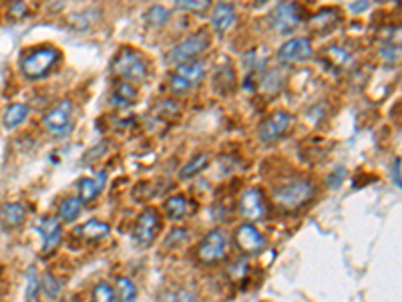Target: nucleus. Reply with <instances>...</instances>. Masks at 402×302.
Here are the masks:
<instances>
[{"instance_id":"nucleus-1","label":"nucleus","mask_w":402,"mask_h":302,"mask_svg":"<svg viewBox=\"0 0 402 302\" xmlns=\"http://www.w3.org/2000/svg\"><path fill=\"white\" fill-rule=\"evenodd\" d=\"M316 195V186L310 179H294L274 190L275 206L284 212H296L308 206Z\"/></svg>"},{"instance_id":"nucleus-2","label":"nucleus","mask_w":402,"mask_h":302,"mask_svg":"<svg viewBox=\"0 0 402 302\" xmlns=\"http://www.w3.org/2000/svg\"><path fill=\"white\" fill-rule=\"evenodd\" d=\"M61 53L55 46H35L21 59V71L26 79H43L59 61Z\"/></svg>"},{"instance_id":"nucleus-3","label":"nucleus","mask_w":402,"mask_h":302,"mask_svg":"<svg viewBox=\"0 0 402 302\" xmlns=\"http://www.w3.org/2000/svg\"><path fill=\"white\" fill-rule=\"evenodd\" d=\"M111 71L115 77H119L125 83H143L147 79V65L141 59V55L137 51L131 48H123L117 53V57L111 63Z\"/></svg>"},{"instance_id":"nucleus-4","label":"nucleus","mask_w":402,"mask_h":302,"mask_svg":"<svg viewBox=\"0 0 402 302\" xmlns=\"http://www.w3.org/2000/svg\"><path fill=\"white\" fill-rule=\"evenodd\" d=\"M208 48H210V37H208V33L191 35L185 41L175 44L170 53H167V63H171V65H183V63L197 61Z\"/></svg>"},{"instance_id":"nucleus-5","label":"nucleus","mask_w":402,"mask_h":302,"mask_svg":"<svg viewBox=\"0 0 402 302\" xmlns=\"http://www.w3.org/2000/svg\"><path fill=\"white\" fill-rule=\"evenodd\" d=\"M203 77H205V63H201V61H191V63L177 65V69L171 75V91L175 95H188L191 87L197 85L199 81H203Z\"/></svg>"},{"instance_id":"nucleus-6","label":"nucleus","mask_w":402,"mask_h":302,"mask_svg":"<svg viewBox=\"0 0 402 302\" xmlns=\"http://www.w3.org/2000/svg\"><path fill=\"white\" fill-rule=\"evenodd\" d=\"M226 254H228V236L221 228L208 232L197 246V258L208 266L221 262L226 258Z\"/></svg>"},{"instance_id":"nucleus-7","label":"nucleus","mask_w":402,"mask_h":302,"mask_svg":"<svg viewBox=\"0 0 402 302\" xmlns=\"http://www.w3.org/2000/svg\"><path fill=\"white\" fill-rule=\"evenodd\" d=\"M161 230V217L155 208H145L141 216L137 217V224L133 228V242L139 248H149Z\"/></svg>"},{"instance_id":"nucleus-8","label":"nucleus","mask_w":402,"mask_h":302,"mask_svg":"<svg viewBox=\"0 0 402 302\" xmlns=\"http://www.w3.org/2000/svg\"><path fill=\"white\" fill-rule=\"evenodd\" d=\"M44 130L53 135H66L73 130V103L68 99L59 101L55 107L51 109L43 117Z\"/></svg>"},{"instance_id":"nucleus-9","label":"nucleus","mask_w":402,"mask_h":302,"mask_svg":"<svg viewBox=\"0 0 402 302\" xmlns=\"http://www.w3.org/2000/svg\"><path fill=\"white\" fill-rule=\"evenodd\" d=\"M292 121L294 117L286 111H275L272 113L257 130V135H259V141L262 143H274L277 139H282L290 127H292Z\"/></svg>"},{"instance_id":"nucleus-10","label":"nucleus","mask_w":402,"mask_h":302,"mask_svg":"<svg viewBox=\"0 0 402 302\" xmlns=\"http://www.w3.org/2000/svg\"><path fill=\"white\" fill-rule=\"evenodd\" d=\"M35 228L39 230V236L43 238V254L48 256L53 254L61 242H63V226L57 217L53 216H44L41 220H37Z\"/></svg>"},{"instance_id":"nucleus-11","label":"nucleus","mask_w":402,"mask_h":302,"mask_svg":"<svg viewBox=\"0 0 402 302\" xmlns=\"http://www.w3.org/2000/svg\"><path fill=\"white\" fill-rule=\"evenodd\" d=\"M270 21H272V26H274L275 33L288 35L294 28H298V24L302 22V15L298 10V4H294V2H282V4L275 6V10L272 12Z\"/></svg>"},{"instance_id":"nucleus-12","label":"nucleus","mask_w":402,"mask_h":302,"mask_svg":"<svg viewBox=\"0 0 402 302\" xmlns=\"http://www.w3.org/2000/svg\"><path fill=\"white\" fill-rule=\"evenodd\" d=\"M239 214L248 222H257L268 214V204L262 190L257 188H248L241 197H239Z\"/></svg>"},{"instance_id":"nucleus-13","label":"nucleus","mask_w":402,"mask_h":302,"mask_svg":"<svg viewBox=\"0 0 402 302\" xmlns=\"http://www.w3.org/2000/svg\"><path fill=\"white\" fill-rule=\"evenodd\" d=\"M312 57V44L306 37L290 39L277 48V59L282 63H302Z\"/></svg>"},{"instance_id":"nucleus-14","label":"nucleus","mask_w":402,"mask_h":302,"mask_svg":"<svg viewBox=\"0 0 402 302\" xmlns=\"http://www.w3.org/2000/svg\"><path fill=\"white\" fill-rule=\"evenodd\" d=\"M235 246L244 254H255L264 248V236L257 232L252 222H246L235 230Z\"/></svg>"},{"instance_id":"nucleus-15","label":"nucleus","mask_w":402,"mask_h":302,"mask_svg":"<svg viewBox=\"0 0 402 302\" xmlns=\"http://www.w3.org/2000/svg\"><path fill=\"white\" fill-rule=\"evenodd\" d=\"M26 220V208L22 204L17 202H10V204H4L0 208V222L6 230H17L21 228Z\"/></svg>"},{"instance_id":"nucleus-16","label":"nucleus","mask_w":402,"mask_h":302,"mask_svg":"<svg viewBox=\"0 0 402 302\" xmlns=\"http://www.w3.org/2000/svg\"><path fill=\"white\" fill-rule=\"evenodd\" d=\"M163 208H165L167 217L175 220V222L185 220L193 212V204H191L190 197H185V195H171Z\"/></svg>"},{"instance_id":"nucleus-17","label":"nucleus","mask_w":402,"mask_h":302,"mask_svg":"<svg viewBox=\"0 0 402 302\" xmlns=\"http://www.w3.org/2000/svg\"><path fill=\"white\" fill-rule=\"evenodd\" d=\"M233 21H235V12L230 4H217L212 12V26L217 35H223L232 28Z\"/></svg>"},{"instance_id":"nucleus-18","label":"nucleus","mask_w":402,"mask_h":302,"mask_svg":"<svg viewBox=\"0 0 402 302\" xmlns=\"http://www.w3.org/2000/svg\"><path fill=\"white\" fill-rule=\"evenodd\" d=\"M28 113H30V107L26 103H12L10 107L4 111V117H2L4 130H17L19 125H22L26 121Z\"/></svg>"},{"instance_id":"nucleus-19","label":"nucleus","mask_w":402,"mask_h":302,"mask_svg":"<svg viewBox=\"0 0 402 302\" xmlns=\"http://www.w3.org/2000/svg\"><path fill=\"white\" fill-rule=\"evenodd\" d=\"M103 179H105V173H101L99 179H93V177L79 179L77 188H79V199H81V204H89V202H95L97 199V195L101 194V190H103V184H101Z\"/></svg>"},{"instance_id":"nucleus-20","label":"nucleus","mask_w":402,"mask_h":302,"mask_svg":"<svg viewBox=\"0 0 402 302\" xmlns=\"http://www.w3.org/2000/svg\"><path fill=\"white\" fill-rule=\"evenodd\" d=\"M111 232V226L105 222H99V220H89L86 224L77 228V236L85 238L89 242H95V240H103L109 236Z\"/></svg>"},{"instance_id":"nucleus-21","label":"nucleus","mask_w":402,"mask_h":302,"mask_svg":"<svg viewBox=\"0 0 402 302\" xmlns=\"http://www.w3.org/2000/svg\"><path fill=\"white\" fill-rule=\"evenodd\" d=\"M135 99H137V89L131 85V83H125V81H121L119 85L115 87V91L111 95V101L117 107H127Z\"/></svg>"},{"instance_id":"nucleus-22","label":"nucleus","mask_w":402,"mask_h":302,"mask_svg":"<svg viewBox=\"0 0 402 302\" xmlns=\"http://www.w3.org/2000/svg\"><path fill=\"white\" fill-rule=\"evenodd\" d=\"M208 163H210V155H208V153H199V155H195L191 161H188V163L181 168L179 177H181V179H191V177H195L197 173L203 172V170L208 168Z\"/></svg>"},{"instance_id":"nucleus-23","label":"nucleus","mask_w":402,"mask_h":302,"mask_svg":"<svg viewBox=\"0 0 402 302\" xmlns=\"http://www.w3.org/2000/svg\"><path fill=\"white\" fill-rule=\"evenodd\" d=\"M24 302H41V278L35 268L26 270V288H24Z\"/></svg>"},{"instance_id":"nucleus-24","label":"nucleus","mask_w":402,"mask_h":302,"mask_svg":"<svg viewBox=\"0 0 402 302\" xmlns=\"http://www.w3.org/2000/svg\"><path fill=\"white\" fill-rule=\"evenodd\" d=\"M81 208H83V204H81L79 197H64L63 202H61V206H59V217H61V222H73V220H77L79 214H81Z\"/></svg>"},{"instance_id":"nucleus-25","label":"nucleus","mask_w":402,"mask_h":302,"mask_svg":"<svg viewBox=\"0 0 402 302\" xmlns=\"http://www.w3.org/2000/svg\"><path fill=\"white\" fill-rule=\"evenodd\" d=\"M117 290H115V294H117V301L119 302H135L137 301V288H135V284L125 278V276H121V278H117Z\"/></svg>"},{"instance_id":"nucleus-26","label":"nucleus","mask_w":402,"mask_h":302,"mask_svg":"<svg viewBox=\"0 0 402 302\" xmlns=\"http://www.w3.org/2000/svg\"><path fill=\"white\" fill-rule=\"evenodd\" d=\"M91 302H117L115 288L105 281L97 282L93 288V294H91Z\"/></svg>"},{"instance_id":"nucleus-27","label":"nucleus","mask_w":402,"mask_h":302,"mask_svg":"<svg viewBox=\"0 0 402 302\" xmlns=\"http://www.w3.org/2000/svg\"><path fill=\"white\" fill-rule=\"evenodd\" d=\"M41 290H43L48 299H57L61 294V290H63V282L59 281L55 274L44 272L43 276H41Z\"/></svg>"},{"instance_id":"nucleus-28","label":"nucleus","mask_w":402,"mask_h":302,"mask_svg":"<svg viewBox=\"0 0 402 302\" xmlns=\"http://www.w3.org/2000/svg\"><path fill=\"white\" fill-rule=\"evenodd\" d=\"M145 19H147L149 24H155V26H163L167 19H170V12L163 8V6H153L151 10H149L147 15H145Z\"/></svg>"},{"instance_id":"nucleus-29","label":"nucleus","mask_w":402,"mask_h":302,"mask_svg":"<svg viewBox=\"0 0 402 302\" xmlns=\"http://www.w3.org/2000/svg\"><path fill=\"white\" fill-rule=\"evenodd\" d=\"M179 8H188V10H193V12H203L208 2H197V0H175Z\"/></svg>"},{"instance_id":"nucleus-30","label":"nucleus","mask_w":402,"mask_h":302,"mask_svg":"<svg viewBox=\"0 0 402 302\" xmlns=\"http://www.w3.org/2000/svg\"><path fill=\"white\" fill-rule=\"evenodd\" d=\"M390 177H392V184L401 190L402 188V177H401V157H396L390 166Z\"/></svg>"},{"instance_id":"nucleus-31","label":"nucleus","mask_w":402,"mask_h":302,"mask_svg":"<svg viewBox=\"0 0 402 302\" xmlns=\"http://www.w3.org/2000/svg\"><path fill=\"white\" fill-rule=\"evenodd\" d=\"M177 302H199V299L193 290L181 288V290H177Z\"/></svg>"},{"instance_id":"nucleus-32","label":"nucleus","mask_w":402,"mask_h":302,"mask_svg":"<svg viewBox=\"0 0 402 302\" xmlns=\"http://www.w3.org/2000/svg\"><path fill=\"white\" fill-rule=\"evenodd\" d=\"M344 175H346L344 168H336L334 173H330V175H328V186L332 184V188H338L340 184H342V179H344Z\"/></svg>"},{"instance_id":"nucleus-33","label":"nucleus","mask_w":402,"mask_h":302,"mask_svg":"<svg viewBox=\"0 0 402 302\" xmlns=\"http://www.w3.org/2000/svg\"><path fill=\"white\" fill-rule=\"evenodd\" d=\"M157 302H177V292H173V290H163V292L157 296Z\"/></svg>"},{"instance_id":"nucleus-34","label":"nucleus","mask_w":402,"mask_h":302,"mask_svg":"<svg viewBox=\"0 0 402 302\" xmlns=\"http://www.w3.org/2000/svg\"><path fill=\"white\" fill-rule=\"evenodd\" d=\"M266 2H268V0H254V4H255V6H264V4H266Z\"/></svg>"},{"instance_id":"nucleus-35","label":"nucleus","mask_w":402,"mask_h":302,"mask_svg":"<svg viewBox=\"0 0 402 302\" xmlns=\"http://www.w3.org/2000/svg\"><path fill=\"white\" fill-rule=\"evenodd\" d=\"M61 302H68V301H61Z\"/></svg>"}]
</instances>
